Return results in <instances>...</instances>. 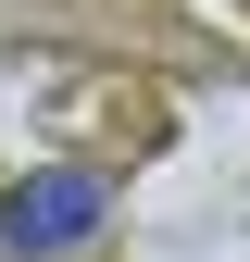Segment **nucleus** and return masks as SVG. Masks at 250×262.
Segmentation results:
<instances>
[{
  "label": "nucleus",
  "instance_id": "1",
  "mask_svg": "<svg viewBox=\"0 0 250 262\" xmlns=\"http://www.w3.org/2000/svg\"><path fill=\"white\" fill-rule=\"evenodd\" d=\"M150 100L75 50H0V262H100Z\"/></svg>",
  "mask_w": 250,
  "mask_h": 262
}]
</instances>
